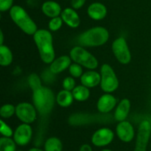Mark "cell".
<instances>
[{
  "mask_svg": "<svg viewBox=\"0 0 151 151\" xmlns=\"http://www.w3.org/2000/svg\"><path fill=\"white\" fill-rule=\"evenodd\" d=\"M33 38L41 59L44 63L51 64L55 59L52 34L47 30H38L33 35Z\"/></svg>",
  "mask_w": 151,
  "mask_h": 151,
  "instance_id": "1",
  "label": "cell"
},
{
  "mask_svg": "<svg viewBox=\"0 0 151 151\" xmlns=\"http://www.w3.org/2000/svg\"><path fill=\"white\" fill-rule=\"evenodd\" d=\"M32 101L40 115H46L52 110L55 103L54 93L50 89L45 87H38L32 90Z\"/></svg>",
  "mask_w": 151,
  "mask_h": 151,
  "instance_id": "2",
  "label": "cell"
},
{
  "mask_svg": "<svg viewBox=\"0 0 151 151\" xmlns=\"http://www.w3.org/2000/svg\"><path fill=\"white\" fill-rule=\"evenodd\" d=\"M109 33L103 27H95L81 33L77 38L81 46L97 47L104 44L109 40Z\"/></svg>",
  "mask_w": 151,
  "mask_h": 151,
  "instance_id": "3",
  "label": "cell"
},
{
  "mask_svg": "<svg viewBox=\"0 0 151 151\" xmlns=\"http://www.w3.org/2000/svg\"><path fill=\"white\" fill-rule=\"evenodd\" d=\"M10 15L15 24L25 33L34 35L36 33L37 25L22 7L13 6L10 9Z\"/></svg>",
  "mask_w": 151,
  "mask_h": 151,
  "instance_id": "4",
  "label": "cell"
},
{
  "mask_svg": "<svg viewBox=\"0 0 151 151\" xmlns=\"http://www.w3.org/2000/svg\"><path fill=\"white\" fill-rule=\"evenodd\" d=\"M70 57L77 64L88 69H95L98 66L97 59L81 46H76L71 50Z\"/></svg>",
  "mask_w": 151,
  "mask_h": 151,
  "instance_id": "5",
  "label": "cell"
},
{
  "mask_svg": "<svg viewBox=\"0 0 151 151\" xmlns=\"http://www.w3.org/2000/svg\"><path fill=\"white\" fill-rule=\"evenodd\" d=\"M101 87L103 91L111 93L116 90L119 86L118 78L111 67L104 64L101 68Z\"/></svg>",
  "mask_w": 151,
  "mask_h": 151,
  "instance_id": "6",
  "label": "cell"
},
{
  "mask_svg": "<svg viewBox=\"0 0 151 151\" xmlns=\"http://www.w3.org/2000/svg\"><path fill=\"white\" fill-rule=\"evenodd\" d=\"M151 134V124L148 121H143L139 124L134 151H147Z\"/></svg>",
  "mask_w": 151,
  "mask_h": 151,
  "instance_id": "7",
  "label": "cell"
},
{
  "mask_svg": "<svg viewBox=\"0 0 151 151\" xmlns=\"http://www.w3.org/2000/svg\"><path fill=\"white\" fill-rule=\"evenodd\" d=\"M112 50L115 57L122 64L129 63L131 59V52L126 41L122 37L116 38L112 44Z\"/></svg>",
  "mask_w": 151,
  "mask_h": 151,
  "instance_id": "8",
  "label": "cell"
},
{
  "mask_svg": "<svg viewBox=\"0 0 151 151\" xmlns=\"http://www.w3.org/2000/svg\"><path fill=\"white\" fill-rule=\"evenodd\" d=\"M36 108L27 102L19 104L16 107V114L18 118L25 124L32 123L36 118Z\"/></svg>",
  "mask_w": 151,
  "mask_h": 151,
  "instance_id": "9",
  "label": "cell"
},
{
  "mask_svg": "<svg viewBox=\"0 0 151 151\" xmlns=\"http://www.w3.org/2000/svg\"><path fill=\"white\" fill-rule=\"evenodd\" d=\"M32 130L29 124H22L16 129L13 134V140L16 144L25 146L31 140Z\"/></svg>",
  "mask_w": 151,
  "mask_h": 151,
  "instance_id": "10",
  "label": "cell"
},
{
  "mask_svg": "<svg viewBox=\"0 0 151 151\" xmlns=\"http://www.w3.org/2000/svg\"><path fill=\"white\" fill-rule=\"evenodd\" d=\"M113 131L109 128H101L97 130L91 137V142L97 147H104L109 145L113 141Z\"/></svg>",
  "mask_w": 151,
  "mask_h": 151,
  "instance_id": "11",
  "label": "cell"
},
{
  "mask_svg": "<svg viewBox=\"0 0 151 151\" xmlns=\"http://www.w3.org/2000/svg\"><path fill=\"white\" fill-rule=\"evenodd\" d=\"M116 133L121 141L124 142H130L133 140L135 135L132 124L128 121H122L116 126Z\"/></svg>",
  "mask_w": 151,
  "mask_h": 151,
  "instance_id": "12",
  "label": "cell"
},
{
  "mask_svg": "<svg viewBox=\"0 0 151 151\" xmlns=\"http://www.w3.org/2000/svg\"><path fill=\"white\" fill-rule=\"evenodd\" d=\"M116 105V99L111 94H105L97 102V109L100 113H107L110 112Z\"/></svg>",
  "mask_w": 151,
  "mask_h": 151,
  "instance_id": "13",
  "label": "cell"
},
{
  "mask_svg": "<svg viewBox=\"0 0 151 151\" xmlns=\"http://www.w3.org/2000/svg\"><path fill=\"white\" fill-rule=\"evenodd\" d=\"M61 18L63 22L72 28H78L81 23V19L78 13L72 8H66L61 12Z\"/></svg>",
  "mask_w": 151,
  "mask_h": 151,
  "instance_id": "14",
  "label": "cell"
},
{
  "mask_svg": "<svg viewBox=\"0 0 151 151\" xmlns=\"http://www.w3.org/2000/svg\"><path fill=\"white\" fill-rule=\"evenodd\" d=\"M71 65V57L68 56H62L55 59L51 63L50 70L52 73H59L69 68Z\"/></svg>",
  "mask_w": 151,
  "mask_h": 151,
  "instance_id": "15",
  "label": "cell"
},
{
  "mask_svg": "<svg viewBox=\"0 0 151 151\" xmlns=\"http://www.w3.org/2000/svg\"><path fill=\"white\" fill-rule=\"evenodd\" d=\"M101 82V76L97 72L89 70L84 73L81 76V83L87 87H94Z\"/></svg>",
  "mask_w": 151,
  "mask_h": 151,
  "instance_id": "16",
  "label": "cell"
},
{
  "mask_svg": "<svg viewBox=\"0 0 151 151\" xmlns=\"http://www.w3.org/2000/svg\"><path fill=\"white\" fill-rule=\"evenodd\" d=\"M88 14L94 20H101L104 19L107 14V9L103 4L99 2L92 3L88 7Z\"/></svg>",
  "mask_w": 151,
  "mask_h": 151,
  "instance_id": "17",
  "label": "cell"
},
{
  "mask_svg": "<svg viewBox=\"0 0 151 151\" xmlns=\"http://www.w3.org/2000/svg\"><path fill=\"white\" fill-rule=\"evenodd\" d=\"M131 108V103L128 99H124L119 102L114 113V118L118 121H125L128 115Z\"/></svg>",
  "mask_w": 151,
  "mask_h": 151,
  "instance_id": "18",
  "label": "cell"
},
{
  "mask_svg": "<svg viewBox=\"0 0 151 151\" xmlns=\"http://www.w3.org/2000/svg\"><path fill=\"white\" fill-rule=\"evenodd\" d=\"M42 11L46 16L50 18L58 17L61 13V7L58 3L53 1H47L42 4Z\"/></svg>",
  "mask_w": 151,
  "mask_h": 151,
  "instance_id": "19",
  "label": "cell"
},
{
  "mask_svg": "<svg viewBox=\"0 0 151 151\" xmlns=\"http://www.w3.org/2000/svg\"><path fill=\"white\" fill-rule=\"evenodd\" d=\"M74 96L72 93L66 90H61L58 93L56 97V101L57 103L63 107H67L73 102Z\"/></svg>",
  "mask_w": 151,
  "mask_h": 151,
  "instance_id": "20",
  "label": "cell"
},
{
  "mask_svg": "<svg viewBox=\"0 0 151 151\" xmlns=\"http://www.w3.org/2000/svg\"><path fill=\"white\" fill-rule=\"evenodd\" d=\"M72 95L74 99L80 102H83L87 100L90 96V91L87 87L84 85L77 86L72 90Z\"/></svg>",
  "mask_w": 151,
  "mask_h": 151,
  "instance_id": "21",
  "label": "cell"
},
{
  "mask_svg": "<svg viewBox=\"0 0 151 151\" xmlns=\"http://www.w3.org/2000/svg\"><path fill=\"white\" fill-rule=\"evenodd\" d=\"M13 61V54L7 46L0 45V65L1 66H8Z\"/></svg>",
  "mask_w": 151,
  "mask_h": 151,
  "instance_id": "22",
  "label": "cell"
},
{
  "mask_svg": "<svg viewBox=\"0 0 151 151\" xmlns=\"http://www.w3.org/2000/svg\"><path fill=\"white\" fill-rule=\"evenodd\" d=\"M63 144L61 141L56 137L49 138L44 144L45 151H62Z\"/></svg>",
  "mask_w": 151,
  "mask_h": 151,
  "instance_id": "23",
  "label": "cell"
},
{
  "mask_svg": "<svg viewBox=\"0 0 151 151\" xmlns=\"http://www.w3.org/2000/svg\"><path fill=\"white\" fill-rule=\"evenodd\" d=\"M16 143L9 137L0 139V151H16Z\"/></svg>",
  "mask_w": 151,
  "mask_h": 151,
  "instance_id": "24",
  "label": "cell"
},
{
  "mask_svg": "<svg viewBox=\"0 0 151 151\" xmlns=\"http://www.w3.org/2000/svg\"><path fill=\"white\" fill-rule=\"evenodd\" d=\"M16 113V107L13 105L6 104L0 109V115L2 118H9Z\"/></svg>",
  "mask_w": 151,
  "mask_h": 151,
  "instance_id": "25",
  "label": "cell"
},
{
  "mask_svg": "<svg viewBox=\"0 0 151 151\" xmlns=\"http://www.w3.org/2000/svg\"><path fill=\"white\" fill-rule=\"evenodd\" d=\"M28 82H29V86L32 90L42 86L41 85V78L35 73H32L29 76V78H28Z\"/></svg>",
  "mask_w": 151,
  "mask_h": 151,
  "instance_id": "26",
  "label": "cell"
},
{
  "mask_svg": "<svg viewBox=\"0 0 151 151\" xmlns=\"http://www.w3.org/2000/svg\"><path fill=\"white\" fill-rule=\"evenodd\" d=\"M69 71L71 75L75 78L81 77L83 75V69L79 64L75 63L71 65L69 68Z\"/></svg>",
  "mask_w": 151,
  "mask_h": 151,
  "instance_id": "27",
  "label": "cell"
},
{
  "mask_svg": "<svg viewBox=\"0 0 151 151\" xmlns=\"http://www.w3.org/2000/svg\"><path fill=\"white\" fill-rule=\"evenodd\" d=\"M62 24H63V19L62 18L58 16V17L52 18L50 20V23H49V28L52 31H57L58 30L61 28Z\"/></svg>",
  "mask_w": 151,
  "mask_h": 151,
  "instance_id": "28",
  "label": "cell"
},
{
  "mask_svg": "<svg viewBox=\"0 0 151 151\" xmlns=\"http://www.w3.org/2000/svg\"><path fill=\"white\" fill-rule=\"evenodd\" d=\"M0 123H1L0 130H1V134H2L4 137H11L13 134L12 129L10 128L3 120H1V121H0Z\"/></svg>",
  "mask_w": 151,
  "mask_h": 151,
  "instance_id": "29",
  "label": "cell"
},
{
  "mask_svg": "<svg viewBox=\"0 0 151 151\" xmlns=\"http://www.w3.org/2000/svg\"><path fill=\"white\" fill-rule=\"evenodd\" d=\"M63 87L64 90H69V91L73 90L75 87V81L72 77H66L63 81Z\"/></svg>",
  "mask_w": 151,
  "mask_h": 151,
  "instance_id": "30",
  "label": "cell"
},
{
  "mask_svg": "<svg viewBox=\"0 0 151 151\" xmlns=\"http://www.w3.org/2000/svg\"><path fill=\"white\" fill-rule=\"evenodd\" d=\"M13 0H0V10L6 11L11 8Z\"/></svg>",
  "mask_w": 151,
  "mask_h": 151,
  "instance_id": "31",
  "label": "cell"
},
{
  "mask_svg": "<svg viewBox=\"0 0 151 151\" xmlns=\"http://www.w3.org/2000/svg\"><path fill=\"white\" fill-rule=\"evenodd\" d=\"M86 0H72L71 4L72 7L75 9H79L85 4Z\"/></svg>",
  "mask_w": 151,
  "mask_h": 151,
  "instance_id": "32",
  "label": "cell"
},
{
  "mask_svg": "<svg viewBox=\"0 0 151 151\" xmlns=\"http://www.w3.org/2000/svg\"><path fill=\"white\" fill-rule=\"evenodd\" d=\"M79 151H92V149H91L90 145L87 144H84L81 147Z\"/></svg>",
  "mask_w": 151,
  "mask_h": 151,
  "instance_id": "33",
  "label": "cell"
},
{
  "mask_svg": "<svg viewBox=\"0 0 151 151\" xmlns=\"http://www.w3.org/2000/svg\"><path fill=\"white\" fill-rule=\"evenodd\" d=\"M3 41H4V38H3V33L2 30H1L0 31V45H2Z\"/></svg>",
  "mask_w": 151,
  "mask_h": 151,
  "instance_id": "34",
  "label": "cell"
},
{
  "mask_svg": "<svg viewBox=\"0 0 151 151\" xmlns=\"http://www.w3.org/2000/svg\"><path fill=\"white\" fill-rule=\"evenodd\" d=\"M28 151H44V150H42L40 149V148H38V147H33V148H31V149H29Z\"/></svg>",
  "mask_w": 151,
  "mask_h": 151,
  "instance_id": "35",
  "label": "cell"
},
{
  "mask_svg": "<svg viewBox=\"0 0 151 151\" xmlns=\"http://www.w3.org/2000/svg\"><path fill=\"white\" fill-rule=\"evenodd\" d=\"M101 151H111V150H109V149H104V150H102Z\"/></svg>",
  "mask_w": 151,
  "mask_h": 151,
  "instance_id": "36",
  "label": "cell"
},
{
  "mask_svg": "<svg viewBox=\"0 0 151 151\" xmlns=\"http://www.w3.org/2000/svg\"><path fill=\"white\" fill-rule=\"evenodd\" d=\"M17 151H22V150H17Z\"/></svg>",
  "mask_w": 151,
  "mask_h": 151,
  "instance_id": "37",
  "label": "cell"
}]
</instances>
